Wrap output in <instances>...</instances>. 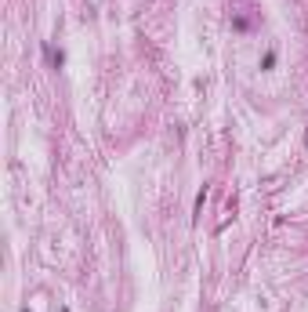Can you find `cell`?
Segmentation results:
<instances>
[{
    "instance_id": "cell-1",
    "label": "cell",
    "mask_w": 308,
    "mask_h": 312,
    "mask_svg": "<svg viewBox=\"0 0 308 312\" xmlns=\"http://www.w3.org/2000/svg\"><path fill=\"white\" fill-rule=\"evenodd\" d=\"M22 312H29V309H22Z\"/></svg>"
}]
</instances>
